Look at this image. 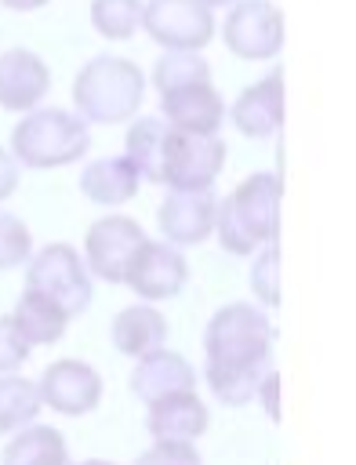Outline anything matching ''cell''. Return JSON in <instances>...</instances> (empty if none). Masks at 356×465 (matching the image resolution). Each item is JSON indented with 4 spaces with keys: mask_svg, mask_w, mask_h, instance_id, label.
Instances as JSON below:
<instances>
[{
    "mask_svg": "<svg viewBox=\"0 0 356 465\" xmlns=\"http://www.w3.org/2000/svg\"><path fill=\"white\" fill-rule=\"evenodd\" d=\"M25 287L54 302L65 316L91 305V272L69 243H47L25 269Z\"/></svg>",
    "mask_w": 356,
    "mask_h": 465,
    "instance_id": "5",
    "label": "cell"
},
{
    "mask_svg": "<svg viewBox=\"0 0 356 465\" xmlns=\"http://www.w3.org/2000/svg\"><path fill=\"white\" fill-rule=\"evenodd\" d=\"M232 124L247 138H269L283 127V73H269L232 102Z\"/></svg>",
    "mask_w": 356,
    "mask_h": 465,
    "instance_id": "14",
    "label": "cell"
},
{
    "mask_svg": "<svg viewBox=\"0 0 356 465\" xmlns=\"http://www.w3.org/2000/svg\"><path fill=\"white\" fill-rule=\"evenodd\" d=\"M254 396L265 403V414L272 421H280V374L276 371H265V378L258 381V392Z\"/></svg>",
    "mask_w": 356,
    "mask_h": 465,
    "instance_id": "30",
    "label": "cell"
},
{
    "mask_svg": "<svg viewBox=\"0 0 356 465\" xmlns=\"http://www.w3.org/2000/svg\"><path fill=\"white\" fill-rule=\"evenodd\" d=\"M142 243H145V232H142V225L134 218L109 214V218H98L87 229V236H84V262L105 283H124Z\"/></svg>",
    "mask_w": 356,
    "mask_h": 465,
    "instance_id": "7",
    "label": "cell"
},
{
    "mask_svg": "<svg viewBox=\"0 0 356 465\" xmlns=\"http://www.w3.org/2000/svg\"><path fill=\"white\" fill-rule=\"evenodd\" d=\"M29 251H33V236L25 222L15 218L11 211H0V269H15L29 262Z\"/></svg>",
    "mask_w": 356,
    "mask_h": 465,
    "instance_id": "27",
    "label": "cell"
},
{
    "mask_svg": "<svg viewBox=\"0 0 356 465\" xmlns=\"http://www.w3.org/2000/svg\"><path fill=\"white\" fill-rule=\"evenodd\" d=\"M225 163V142L218 134L167 127L160 182L171 189H207Z\"/></svg>",
    "mask_w": 356,
    "mask_h": 465,
    "instance_id": "6",
    "label": "cell"
},
{
    "mask_svg": "<svg viewBox=\"0 0 356 465\" xmlns=\"http://www.w3.org/2000/svg\"><path fill=\"white\" fill-rule=\"evenodd\" d=\"M280 174H251L214 207V232L229 254H254V247L280 232Z\"/></svg>",
    "mask_w": 356,
    "mask_h": 465,
    "instance_id": "2",
    "label": "cell"
},
{
    "mask_svg": "<svg viewBox=\"0 0 356 465\" xmlns=\"http://www.w3.org/2000/svg\"><path fill=\"white\" fill-rule=\"evenodd\" d=\"M272 371V323L247 302L222 305L203 331V378L218 403L243 407Z\"/></svg>",
    "mask_w": 356,
    "mask_h": 465,
    "instance_id": "1",
    "label": "cell"
},
{
    "mask_svg": "<svg viewBox=\"0 0 356 465\" xmlns=\"http://www.w3.org/2000/svg\"><path fill=\"white\" fill-rule=\"evenodd\" d=\"M4 7H15V11H33V7H40V4H47V0H0Z\"/></svg>",
    "mask_w": 356,
    "mask_h": 465,
    "instance_id": "32",
    "label": "cell"
},
{
    "mask_svg": "<svg viewBox=\"0 0 356 465\" xmlns=\"http://www.w3.org/2000/svg\"><path fill=\"white\" fill-rule=\"evenodd\" d=\"M51 87V73L47 65L33 54V51H4L0 54V105L4 109H33Z\"/></svg>",
    "mask_w": 356,
    "mask_h": 465,
    "instance_id": "15",
    "label": "cell"
},
{
    "mask_svg": "<svg viewBox=\"0 0 356 465\" xmlns=\"http://www.w3.org/2000/svg\"><path fill=\"white\" fill-rule=\"evenodd\" d=\"M189 389H196V371L185 356L167 352V349L138 356V367L131 374V392L142 403H153V400L171 396V392H189Z\"/></svg>",
    "mask_w": 356,
    "mask_h": 465,
    "instance_id": "16",
    "label": "cell"
},
{
    "mask_svg": "<svg viewBox=\"0 0 356 465\" xmlns=\"http://www.w3.org/2000/svg\"><path fill=\"white\" fill-rule=\"evenodd\" d=\"M251 287H254L262 305H269V309L280 305V251H276V240L262 243V254L251 265Z\"/></svg>",
    "mask_w": 356,
    "mask_h": 465,
    "instance_id": "26",
    "label": "cell"
},
{
    "mask_svg": "<svg viewBox=\"0 0 356 465\" xmlns=\"http://www.w3.org/2000/svg\"><path fill=\"white\" fill-rule=\"evenodd\" d=\"M4 465H65V440L51 425H22L4 447Z\"/></svg>",
    "mask_w": 356,
    "mask_h": 465,
    "instance_id": "21",
    "label": "cell"
},
{
    "mask_svg": "<svg viewBox=\"0 0 356 465\" xmlns=\"http://www.w3.org/2000/svg\"><path fill=\"white\" fill-rule=\"evenodd\" d=\"M80 465H113V461H98V458H91V461H80Z\"/></svg>",
    "mask_w": 356,
    "mask_h": 465,
    "instance_id": "34",
    "label": "cell"
},
{
    "mask_svg": "<svg viewBox=\"0 0 356 465\" xmlns=\"http://www.w3.org/2000/svg\"><path fill=\"white\" fill-rule=\"evenodd\" d=\"M203 4H207V7H214V4L222 7V4H232V0H203Z\"/></svg>",
    "mask_w": 356,
    "mask_h": 465,
    "instance_id": "33",
    "label": "cell"
},
{
    "mask_svg": "<svg viewBox=\"0 0 356 465\" xmlns=\"http://www.w3.org/2000/svg\"><path fill=\"white\" fill-rule=\"evenodd\" d=\"M134 465H200V454L189 440H156L149 450L138 454Z\"/></svg>",
    "mask_w": 356,
    "mask_h": 465,
    "instance_id": "28",
    "label": "cell"
},
{
    "mask_svg": "<svg viewBox=\"0 0 356 465\" xmlns=\"http://www.w3.org/2000/svg\"><path fill=\"white\" fill-rule=\"evenodd\" d=\"M218 196L207 189H171L156 211V222L167 243H203L214 232Z\"/></svg>",
    "mask_w": 356,
    "mask_h": 465,
    "instance_id": "12",
    "label": "cell"
},
{
    "mask_svg": "<svg viewBox=\"0 0 356 465\" xmlns=\"http://www.w3.org/2000/svg\"><path fill=\"white\" fill-rule=\"evenodd\" d=\"M138 182L142 174L127 156H102L80 171V193L102 207L127 203L138 193Z\"/></svg>",
    "mask_w": 356,
    "mask_h": 465,
    "instance_id": "18",
    "label": "cell"
},
{
    "mask_svg": "<svg viewBox=\"0 0 356 465\" xmlns=\"http://www.w3.org/2000/svg\"><path fill=\"white\" fill-rule=\"evenodd\" d=\"M113 345L124 356H149L167 345V320L153 305H127L113 320Z\"/></svg>",
    "mask_w": 356,
    "mask_h": 465,
    "instance_id": "19",
    "label": "cell"
},
{
    "mask_svg": "<svg viewBox=\"0 0 356 465\" xmlns=\"http://www.w3.org/2000/svg\"><path fill=\"white\" fill-rule=\"evenodd\" d=\"M11 320H15V327L22 331V338L29 345H51V341H58L62 331H65V323H69V316L54 302H47L44 294H36L29 287L22 291Z\"/></svg>",
    "mask_w": 356,
    "mask_h": 465,
    "instance_id": "20",
    "label": "cell"
},
{
    "mask_svg": "<svg viewBox=\"0 0 356 465\" xmlns=\"http://www.w3.org/2000/svg\"><path fill=\"white\" fill-rule=\"evenodd\" d=\"M145 407H149L145 429H149L153 440H189V443H193V440L207 429V421H211V414H207V407L200 403L196 389L160 396V400H153V403H145Z\"/></svg>",
    "mask_w": 356,
    "mask_h": 465,
    "instance_id": "17",
    "label": "cell"
},
{
    "mask_svg": "<svg viewBox=\"0 0 356 465\" xmlns=\"http://www.w3.org/2000/svg\"><path fill=\"white\" fill-rule=\"evenodd\" d=\"M225 44L240 58H272L283 47V15L272 0H240L225 15Z\"/></svg>",
    "mask_w": 356,
    "mask_h": 465,
    "instance_id": "9",
    "label": "cell"
},
{
    "mask_svg": "<svg viewBox=\"0 0 356 465\" xmlns=\"http://www.w3.org/2000/svg\"><path fill=\"white\" fill-rule=\"evenodd\" d=\"M18 189V160L0 145V200H7Z\"/></svg>",
    "mask_w": 356,
    "mask_h": 465,
    "instance_id": "31",
    "label": "cell"
},
{
    "mask_svg": "<svg viewBox=\"0 0 356 465\" xmlns=\"http://www.w3.org/2000/svg\"><path fill=\"white\" fill-rule=\"evenodd\" d=\"M160 109H163L171 127L200 131V134H214L218 124L225 120V105H222L218 91L211 87V76L185 80V84H174V87L160 91Z\"/></svg>",
    "mask_w": 356,
    "mask_h": 465,
    "instance_id": "13",
    "label": "cell"
},
{
    "mask_svg": "<svg viewBox=\"0 0 356 465\" xmlns=\"http://www.w3.org/2000/svg\"><path fill=\"white\" fill-rule=\"evenodd\" d=\"M189 280V265L182 258V251L167 240H145L127 269V287H134L138 298L145 302H160V298H174Z\"/></svg>",
    "mask_w": 356,
    "mask_h": 465,
    "instance_id": "10",
    "label": "cell"
},
{
    "mask_svg": "<svg viewBox=\"0 0 356 465\" xmlns=\"http://www.w3.org/2000/svg\"><path fill=\"white\" fill-rule=\"evenodd\" d=\"M91 22L109 40H127L142 25V4L138 0H94Z\"/></svg>",
    "mask_w": 356,
    "mask_h": 465,
    "instance_id": "24",
    "label": "cell"
},
{
    "mask_svg": "<svg viewBox=\"0 0 356 465\" xmlns=\"http://www.w3.org/2000/svg\"><path fill=\"white\" fill-rule=\"evenodd\" d=\"M91 131L84 116L65 109H36L11 131L15 160L25 167H62L87 153Z\"/></svg>",
    "mask_w": 356,
    "mask_h": 465,
    "instance_id": "4",
    "label": "cell"
},
{
    "mask_svg": "<svg viewBox=\"0 0 356 465\" xmlns=\"http://www.w3.org/2000/svg\"><path fill=\"white\" fill-rule=\"evenodd\" d=\"M25 360H29V341L22 338L11 316H0V374L18 371Z\"/></svg>",
    "mask_w": 356,
    "mask_h": 465,
    "instance_id": "29",
    "label": "cell"
},
{
    "mask_svg": "<svg viewBox=\"0 0 356 465\" xmlns=\"http://www.w3.org/2000/svg\"><path fill=\"white\" fill-rule=\"evenodd\" d=\"M142 25L167 51H200L214 33V18L203 0H153L142 7Z\"/></svg>",
    "mask_w": 356,
    "mask_h": 465,
    "instance_id": "8",
    "label": "cell"
},
{
    "mask_svg": "<svg viewBox=\"0 0 356 465\" xmlns=\"http://www.w3.org/2000/svg\"><path fill=\"white\" fill-rule=\"evenodd\" d=\"M142 91H145V80L134 62L116 58V54H98L80 69L73 84V102L84 120L120 124L138 113Z\"/></svg>",
    "mask_w": 356,
    "mask_h": 465,
    "instance_id": "3",
    "label": "cell"
},
{
    "mask_svg": "<svg viewBox=\"0 0 356 465\" xmlns=\"http://www.w3.org/2000/svg\"><path fill=\"white\" fill-rule=\"evenodd\" d=\"M167 120L160 116H142L127 131V160L138 167L142 178L160 182V163H163V138H167Z\"/></svg>",
    "mask_w": 356,
    "mask_h": 465,
    "instance_id": "22",
    "label": "cell"
},
{
    "mask_svg": "<svg viewBox=\"0 0 356 465\" xmlns=\"http://www.w3.org/2000/svg\"><path fill=\"white\" fill-rule=\"evenodd\" d=\"M40 403H47L58 414H87L102 400V378L84 360H54L40 374Z\"/></svg>",
    "mask_w": 356,
    "mask_h": 465,
    "instance_id": "11",
    "label": "cell"
},
{
    "mask_svg": "<svg viewBox=\"0 0 356 465\" xmlns=\"http://www.w3.org/2000/svg\"><path fill=\"white\" fill-rule=\"evenodd\" d=\"M40 414V392L33 381L4 374L0 378V432H18L22 425H29Z\"/></svg>",
    "mask_w": 356,
    "mask_h": 465,
    "instance_id": "23",
    "label": "cell"
},
{
    "mask_svg": "<svg viewBox=\"0 0 356 465\" xmlns=\"http://www.w3.org/2000/svg\"><path fill=\"white\" fill-rule=\"evenodd\" d=\"M203 76H211V65L196 51H167L153 69V84L160 91H167L174 84H185V80H203Z\"/></svg>",
    "mask_w": 356,
    "mask_h": 465,
    "instance_id": "25",
    "label": "cell"
}]
</instances>
